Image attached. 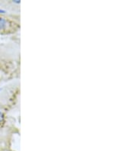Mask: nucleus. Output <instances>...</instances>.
Masks as SVG:
<instances>
[{"label": "nucleus", "mask_w": 137, "mask_h": 151, "mask_svg": "<svg viewBox=\"0 0 137 151\" xmlns=\"http://www.w3.org/2000/svg\"><path fill=\"white\" fill-rule=\"evenodd\" d=\"M0 91H1V88H0Z\"/></svg>", "instance_id": "39448f33"}, {"label": "nucleus", "mask_w": 137, "mask_h": 151, "mask_svg": "<svg viewBox=\"0 0 137 151\" xmlns=\"http://www.w3.org/2000/svg\"><path fill=\"white\" fill-rule=\"evenodd\" d=\"M6 12V11L3 9H0V13H5Z\"/></svg>", "instance_id": "7ed1b4c3"}, {"label": "nucleus", "mask_w": 137, "mask_h": 151, "mask_svg": "<svg viewBox=\"0 0 137 151\" xmlns=\"http://www.w3.org/2000/svg\"><path fill=\"white\" fill-rule=\"evenodd\" d=\"M4 118V115H3V113L2 111H0V123H2V120H3Z\"/></svg>", "instance_id": "f03ea898"}, {"label": "nucleus", "mask_w": 137, "mask_h": 151, "mask_svg": "<svg viewBox=\"0 0 137 151\" xmlns=\"http://www.w3.org/2000/svg\"><path fill=\"white\" fill-rule=\"evenodd\" d=\"M13 2H15V3L19 4L20 3V1H18V0H15V1H13Z\"/></svg>", "instance_id": "20e7f679"}, {"label": "nucleus", "mask_w": 137, "mask_h": 151, "mask_svg": "<svg viewBox=\"0 0 137 151\" xmlns=\"http://www.w3.org/2000/svg\"><path fill=\"white\" fill-rule=\"evenodd\" d=\"M9 26V21L6 18L0 17V32L6 31Z\"/></svg>", "instance_id": "f257e3e1"}]
</instances>
